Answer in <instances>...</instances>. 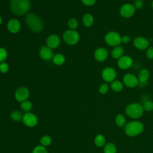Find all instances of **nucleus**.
<instances>
[{
  "instance_id": "1",
  "label": "nucleus",
  "mask_w": 153,
  "mask_h": 153,
  "mask_svg": "<svg viewBox=\"0 0 153 153\" xmlns=\"http://www.w3.org/2000/svg\"><path fill=\"white\" fill-rule=\"evenodd\" d=\"M29 0H11L10 9L13 14L17 16L26 14L30 9Z\"/></svg>"
},
{
  "instance_id": "2",
  "label": "nucleus",
  "mask_w": 153,
  "mask_h": 153,
  "mask_svg": "<svg viewBox=\"0 0 153 153\" xmlns=\"http://www.w3.org/2000/svg\"><path fill=\"white\" fill-rule=\"evenodd\" d=\"M26 23L28 27L34 32H39L42 30L43 23L41 19L36 14L30 13L26 17Z\"/></svg>"
},
{
  "instance_id": "3",
  "label": "nucleus",
  "mask_w": 153,
  "mask_h": 153,
  "mask_svg": "<svg viewBox=\"0 0 153 153\" xmlns=\"http://www.w3.org/2000/svg\"><path fill=\"white\" fill-rule=\"evenodd\" d=\"M144 129L142 123L139 121H132L125 125L124 131L126 134L130 137H134L140 134Z\"/></svg>"
},
{
  "instance_id": "4",
  "label": "nucleus",
  "mask_w": 153,
  "mask_h": 153,
  "mask_svg": "<svg viewBox=\"0 0 153 153\" xmlns=\"http://www.w3.org/2000/svg\"><path fill=\"white\" fill-rule=\"evenodd\" d=\"M143 105L139 103H132L126 108V113L129 117L134 119L140 118L143 113Z\"/></svg>"
},
{
  "instance_id": "5",
  "label": "nucleus",
  "mask_w": 153,
  "mask_h": 153,
  "mask_svg": "<svg viewBox=\"0 0 153 153\" xmlns=\"http://www.w3.org/2000/svg\"><path fill=\"white\" fill-rule=\"evenodd\" d=\"M106 43L112 47L120 45L121 43V36L117 32L110 31L105 36Z\"/></svg>"
},
{
  "instance_id": "6",
  "label": "nucleus",
  "mask_w": 153,
  "mask_h": 153,
  "mask_svg": "<svg viewBox=\"0 0 153 153\" xmlns=\"http://www.w3.org/2000/svg\"><path fill=\"white\" fill-rule=\"evenodd\" d=\"M63 38L67 44L74 45L78 42L79 36L77 32L74 30H68L63 33Z\"/></svg>"
},
{
  "instance_id": "7",
  "label": "nucleus",
  "mask_w": 153,
  "mask_h": 153,
  "mask_svg": "<svg viewBox=\"0 0 153 153\" xmlns=\"http://www.w3.org/2000/svg\"><path fill=\"white\" fill-rule=\"evenodd\" d=\"M23 123L28 127H33L38 124V118L37 116L32 112H26L23 115Z\"/></svg>"
},
{
  "instance_id": "8",
  "label": "nucleus",
  "mask_w": 153,
  "mask_h": 153,
  "mask_svg": "<svg viewBox=\"0 0 153 153\" xmlns=\"http://www.w3.org/2000/svg\"><path fill=\"white\" fill-rule=\"evenodd\" d=\"M136 8L134 5L129 3L123 4L120 8V14L124 18H130L135 13Z\"/></svg>"
},
{
  "instance_id": "9",
  "label": "nucleus",
  "mask_w": 153,
  "mask_h": 153,
  "mask_svg": "<svg viewBox=\"0 0 153 153\" xmlns=\"http://www.w3.org/2000/svg\"><path fill=\"white\" fill-rule=\"evenodd\" d=\"M117 76L115 69L112 67H106L102 72V77L103 79L107 82H111L115 80Z\"/></svg>"
},
{
  "instance_id": "10",
  "label": "nucleus",
  "mask_w": 153,
  "mask_h": 153,
  "mask_svg": "<svg viewBox=\"0 0 153 153\" xmlns=\"http://www.w3.org/2000/svg\"><path fill=\"white\" fill-rule=\"evenodd\" d=\"M123 81L124 85L130 88H133L139 85L137 77L131 73L126 74L123 76Z\"/></svg>"
},
{
  "instance_id": "11",
  "label": "nucleus",
  "mask_w": 153,
  "mask_h": 153,
  "mask_svg": "<svg viewBox=\"0 0 153 153\" xmlns=\"http://www.w3.org/2000/svg\"><path fill=\"white\" fill-rule=\"evenodd\" d=\"M29 96V90L25 87H21L18 88L14 93L15 99L19 102H22L25 100H26Z\"/></svg>"
},
{
  "instance_id": "12",
  "label": "nucleus",
  "mask_w": 153,
  "mask_h": 153,
  "mask_svg": "<svg viewBox=\"0 0 153 153\" xmlns=\"http://www.w3.org/2000/svg\"><path fill=\"white\" fill-rule=\"evenodd\" d=\"M133 63V60L129 56H123L118 59L117 65L121 69L130 68Z\"/></svg>"
},
{
  "instance_id": "13",
  "label": "nucleus",
  "mask_w": 153,
  "mask_h": 153,
  "mask_svg": "<svg viewBox=\"0 0 153 153\" xmlns=\"http://www.w3.org/2000/svg\"><path fill=\"white\" fill-rule=\"evenodd\" d=\"M134 46L140 50H146L149 45L148 39L142 36L136 37L133 40Z\"/></svg>"
},
{
  "instance_id": "14",
  "label": "nucleus",
  "mask_w": 153,
  "mask_h": 153,
  "mask_svg": "<svg viewBox=\"0 0 153 153\" xmlns=\"http://www.w3.org/2000/svg\"><path fill=\"white\" fill-rule=\"evenodd\" d=\"M94 56L96 60L99 62H103L106 60L108 56V53L107 50L102 47L97 48L94 53Z\"/></svg>"
},
{
  "instance_id": "15",
  "label": "nucleus",
  "mask_w": 153,
  "mask_h": 153,
  "mask_svg": "<svg viewBox=\"0 0 153 153\" xmlns=\"http://www.w3.org/2000/svg\"><path fill=\"white\" fill-rule=\"evenodd\" d=\"M149 76H150L149 72L146 69H143L140 70L137 76L139 85V84L142 85H146L147 81L149 78Z\"/></svg>"
},
{
  "instance_id": "16",
  "label": "nucleus",
  "mask_w": 153,
  "mask_h": 153,
  "mask_svg": "<svg viewBox=\"0 0 153 153\" xmlns=\"http://www.w3.org/2000/svg\"><path fill=\"white\" fill-rule=\"evenodd\" d=\"M7 28L8 30L13 33H17L20 29V23L17 19H13L9 20L7 24Z\"/></svg>"
},
{
  "instance_id": "17",
  "label": "nucleus",
  "mask_w": 153,
  "mask_h": 153,
  "mask_svg": "<svg viewBox=\"0 0 153 153\" xmlns=\"http://www.w3.org/2000/svg\"><path fill=\"white\" fill-rule=\"evenodd\" d=\"M39 55L43 60H48L53 57V53L50 48L48 47L43 46L39 50Z\"/></svg>"
},
{
  "instance_id": "18",
  "label": "nucleus",
  "mask_w": 153,
  "mask_h": 153,
  "mask_svg": "<svg viewBox=\"0 0 153 153\" xmlns=\"http://www.w3.org/2000/svg\"><path fill=\"white\" fill-rule=\"evenodd\" d=\"M60 42V38L56 35H51L49 36L47 39V46L50 48H55L57 47Z\"/></svg>"
},
{
  "instance_id": "19",
  "label": "nucleus",
  "mask_w": 153,
  "mask_h": 153,
  "mask_svg": "<svg viewBox=\"0 0 153 153\" xmlns=\"http://www.w3.org/2000/svg\"><path fill=\"white\" fill-rule=\"evenodd\" d=\"M124 48L121 45L114 47L111 51V56L115 59H118L123 56Z\"/></svg>"
},
{
  "instance_id": "20",
  "label": "nucleus",
  "mask_w": 153,
  "mask_h": 153,
  "mask_svg": "<svg viewBox=\"0 0 153 153\" xmlns=\"http://www.w3.org/2000/svg\"><path fill=\"white\" fill-rule=\"evenodd\" d=\"M111 88L113 91L119 92L123 90V84L118 80H114L112 82H111Z\"/></svg>"
},
{
  "instance_id": "21",
  "label": "nucleus",
  "mask_w": 153,
  "mask_h": 153,
  "mask_svg": "<svg viewBox=\"0 0 153 153\" xmlns=\"http://www.w3.org/2000/svg\"><path fill=\"white\" fill-rule=\"evenodd\" d=\"M82 22H83V23L85 26H86V27L91 26L93 25V22H94V19H93V16L89 13L85 14L83 16Z\"/></svg>"
},
{
  "instance_id": "22",
  "label": "nucleus",
  "mask_w": 153,
  "mask_h": 153,
  "mask_svg": "<svg viewBox=\"0 0 153 153\" xmlns=\"http://www.w3.org/2000/svg\"><path fill=\"white\" fill-rule=\"evenodd\" d=\"M106 139L104 136L99 134L94 138V143L97 147H103L105 145Z\"/></svg>"
},
{
  "instance_id": "23",
  "label": "nucleus",
  "mask_w": 153,
  "mask_h": 153,
  "mask_svg": "<svg viewBox=\"0 0 153 153\" xmlns=\"http://www.w3.org/2000/svg\"><path fill=\"white\" fill-rule=\"evenodd\" d=\"M53 61L56 65H62L65 62V57L62 54H56L53 57Z\"/></svg>"
},
{
  "instance_id": "24",
  "label": "nucleus",
  "mask_w": 153,
  "mask_h": 153,
  "mask_svg": "<svg viewBox=\"0 0 153 153\" xmlns=\"http://www.w3.org/2000/svg\"><path fill=\"white\" fill-rule=\"evenodd\" d=\"M104 153H116L117 152V148L116 146L111 143H108L105 144L103 148Z\"/></svg>"
},
{
  "instance_id": "25",
  "label": "nucleus",
  "mask_w": 153,
  "mask_h": 153,
  "mask_svg": "<svg viewBox=\"0 0 153 153\" xmlns=\"http://www.w3.org/2000/svg\"><path fill=\"white\" fill-rule=\"evenodd\" d=\"M39 142H40L41 145H42L44 147H47L51 145V143L52 142V139L48 135H44L41 137Z\"/></svg>"
},
{
  "instance_id": "26",
  "label": "nucleus",
  "mask_w": 153,
  "mask_h": 153,
  "mask_svg": "<svg viewBox=\"0 0 153 153\" xmlns=\"http://www.w3.org/2000/svg\"><path fill=\"white\" fill-rule=\"evenodd\" d=\"M115 121L116 124L120 127H123L126 125V117L123 114H120L117 115Z\"/></svg>"
},
{
  "instance_id": "27",
  "label": "nucleus",
  "mask_w": 153,
  "mask_h": 153,
  "mask_svg": "<svg viewBox=\"0 0 153 153\" xmlns=\"http://www.w3.org/2000/svg\"><path fill=\"white\" fill-rule=\"evenodd\" d=\"M10 117L14 121L19 122L22 120L23 115L20 111H14L10 114Z\"/></svg>"
},
{
  "instance_id": "28",
  "label": "nucleus",
  "mask_w": 153,
  "mask_h": 153,
  "mask_svg": "<svg viewBox=\"0 0 153 153\" xmlns=\"http://www.w3.org/2000/svg\"><path fill=\"white\" fill-rule=\"evenodd\" d=\"M20 108L25 111H29L32 108V103L29 100H25L20 103Z\"/></svg>"
},
{
  "instance_id": "29",
  "label": "nucleus",
  "mask_w": 153,
  "mask_h": 153,
  "mask_svg": "<svg viewBox=\"0 0 153 153\" xmlns=\"http://www.w3.org/2000/svg\"><path fill=\"white\" fill-rule=\"evenodd\" d=\"M32 153H48V151L45 147L39 145L34 147Z\"/></svg>"
},
{
  "instance_id": "30",
  "label": "nucleus",
  "mask_w": 153,
  "mask_h": 153,
  "mask_svg": "<svg viewBox=\"0 0 153 153\" xmlns=\"http://www.w3.org/2000/svg\"><path fill=\"white\" fill-rule=\"evenodd\" d=\"M143 109L146 111H151L153 110V102L151 100H146L143 105Z\"/></svg>"
},
{
  "instance_id": "31",
  "label": "nucleus",
  "mask_w": 153,
  "mask_h": 153,
  "mask_svg": "<svg viewBox=\"0 0 153 153\" xmlns=\"http://www.w3.org/2000/svg\"><path fill=\"white\" fill-rule=\"evenodd\" d=\"M109 90V85L107 83H103L99 88V91L101 94H106Z\"/></svg>"
},
{
  "instance_id": "32",
  "label": "nucleus",
  "mask_w": 153,
  "mask_h": 153,
  "mask_svg": "<svg viewBox=\"0 0 153 153\" xmlns=\"http://www.w3.org/2000/svg\"><path fill=\"white\" fill-rule=\"evenodd\" d=\"M7 57V51L4 48H0V62H4Z\"/></svg>"
},
{
  "instance_id": "33",
  "label": "nucleus",
  "mask_w": 153,
  "mask_h": 153,
  "mask_svg": "<svg viewBox=\"0 0 153 153\" xmlns=\"http://www.w3.org/2000/svg\"><path fill=\"white\" fill-rule=\"evenodd\" d=\"M68 26L72 29H75L78 26V22L75 19H71L68 21Z\"/></svg>"
},
{
  "instance_id": "34",
  "label": "nucleus",
  "mask_w": 153,
  "mask_h": 153,
  "mask_svg": "<svg viewBox=\"0 0 153 153\" xmlns=\"http://www.w3.org/2000/svg\"><path fill=\"white\" fill-rule=\"evenodd\" d=\"M8 71V65L5 62H1L0 63V71L2 73H6Z\"/></svg>"
},
{
  "instance_id": "35",
  "label": "nucleus",
  "mask_w": 153,
  "mask_h": 153,
  "mask_svg": "<svg viewBox=\"0 0 153 153\" xmlns=\"http://www.w3.org/2000/svg\"><path fill=\"white\" fill-rule=\"evenodd\" d=\"M146 56L149 59H153V47H148L146 50Z\"/></svg>"
},
{
  "instance_id": "36",
  "label": "nucleus",
  "mask_w": 153,
  "mask_h": 153,
  "mask_svg": "<svg viewBox=\"0 0 153 153\" xmlns=\"http://www.w3.org/2000/svg\"><path fill=\"white\" fill-rule=\"evenodd\" d=\"M133 5L136 9H140L143 5V1L142 0H136Z\"/></svg>"
},
{
  "instance_id": "37",
  "label": "nucleus",
  "mask_w": 153,
  "mask_h": 153,
  "mask_svg": "<svg viewBox=\"0 0 153 153\" xmlns=\"http://www.w3.org/2000/svg\"><path fill=\"white\" fill-rule=\"evenodd\" d=\"M81 1L84 5L87 6H91L96 3V0H81Z\"/></svg>"
},
{
  "instance_id": "38",
  "label": "nucleus",
  "mask_w": 153,
  "mask_h": 153,
  "mask_svg": "<svg viewBox=\"0 0 153 153\" xmlns=\"http://www.w3.org/2000/svg\"><path fill=\"white\" fill-rule=\"evenodd\" d=\"M130 41V38L128 35H123V36H121V42L127 44V43L129 42Z\"/></svg>"
},
{
  "instance_id": "39",
  "label": "nucleus",
  "mask_w": 153,
  "mask_h": 153,
  "mask_svg": "<svg viewBox=\"0 0 153 153\" xmlns=\"http://www.w3.org/2000/svg\"><path fill=\"white\" fill-rule=\"evenodd\" d=\"M2 18L0 17V25L2 23Z\"/></svg>"
},
{
  "instance_id": "40",
  "label": "nucleus",
  "mask_w": 153,
  "mask_h": 153,
  "mask_svg": "<svg viewBox=\"0 0 153 153\" xmlns=\"http://www.w3.org/2000/svg\"><path fill=\"white\" fill-rule=\"evenodd\" d=\"M151 6H152V9H153V1H152V4H151Z\"/></svg>"
}]
</instances>
